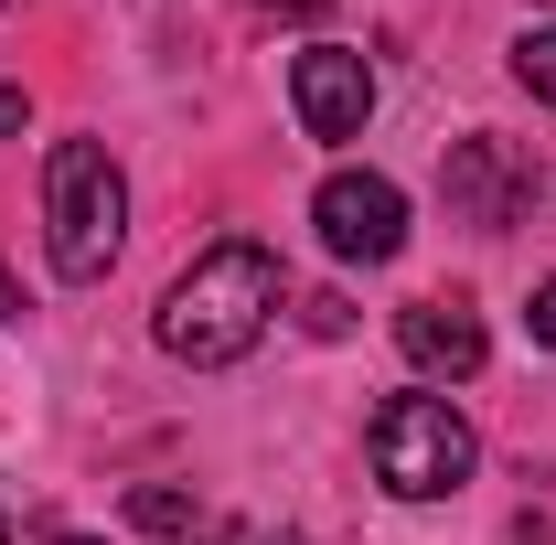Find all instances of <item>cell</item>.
I'll return each mask as SVG.
<instances>
[{"label": "cell", "instance_id": "cell-1", "mask_svg": "<svg viewBox=\"0 0 556 545\" xmlns=\"http://www.w3.org/2000/svg\"><path fill=\"white\" fill-rule=\"evenodd\" d=\"M278 310V257L257 236H225L204 246L193 268L161 289V353H182V364H236V353H257Z\"/></svg>", "mask_w": 556, "mask_h": 545}, {"label": "cell", "instance_id": "cell-2", "mask_svg": "<svg viewBox=\"0 0 556 545\" xmlns=\"http://www.w3.org/2000/svg\"><path fill=\"white\" fill-rule=\"evenodd\" d=\"M43 236H54V278L97 289L129 246V182L108 161V139H54L43 161Z\"/></svg>", "mask_w": 556, "mask_h": 545}, {"label": "cell", "instance_id": "cell-3", "mask_svg": "<svg viewBox=\"0 0 556 545\" xmlns=\"http://www.w3.org/2000/svg\"><path fill=\"white\" fill-rule=\"evenodd\" d=\"M364 449H375V481L396 492V503H439V492H460L471 481V417L450 407V396H386L375 428H364Z\"/></svg>", "mask_w": 556, "mask_h": 545}, {"label": "cell", "instance_id": "cell-4", "mask_svg": "<svg viewBox=\"0 0 556 545\" xmlns=\"http://www.w3.org/2000/svg\"><path fill=\"white\" fill-rule=\"evenodd\" d=\"M311 225H321V246H332L343 268H386V257L407 246V193H396L386 172H332V182L311 193Z\"/></svg>", "mask_w": 556, "mask_h": 545}, {"label": "cell", "instance_id": "cell-5", "mask_svg": "<svg viewBox=\"0 0 556 545\" xmlns=\"http://www.w3.org/2000/svg\"><path fill=\"white\" fill-rule=\"evenodd\" d=\"M439 193H450V214H460V225L503 236L514 214L535 204V172H525L503 139H450V172H439Z\"/></svg>", "mask_w": 556, "mask_h": 545}, {"label": "cell", "instance_id": "cell-6", "mask_svg": "<svg viewBox=\"0 0 556 545\" xmlns=\"http://www.w3.org/2000/svg\"><path fill=\"white\" fill-rule=\"evenodd\" d=\"M289 97H300V129L311 139H364V118H375V65L343 54V43H311L289 65Z\"/></svg>", "mask_w": 556, "mask_h": 545}, {"label": "cell", "instance_id": "cell-7", "mask_svg": "<svg viewBox=\"0 0 556 545\" xmlns=\"http://www.w3.org/2000/svg\"><path fill=\"white\" fill-rule=\"evenodd\" d=\"M396 342H407L417 375H450V385H460V375H482V353H492L471 300H407V310H396Z\"/></svg>", "mask_w": 556, "mask_h": 545}, {"label": "cell", "instance_id": "cell-8", "mask_svg": "<svg viewBox=\"0 0 556 545\" xmlns=\"http://www.w3.org/2000/svg\"><path fill=\"white\" fill-rule=\"evenodd\" d=\"M129 524H139V535H193V492L150 481V492H129Z\"/></svg>", "mask_w": 556, "mask_h": 545}, {"label": "cell", "instance_id": "cell-9", "mask_svg": "<svg viewBox=\"0 0 556 545\" xmlns=\"http://www.w3.org/2000/svg\"><path fill=\"white\" fill-rule=\"evenodd\" d=\"M514 75H525V86H535V97L556 107V22H546V33H525V43H514Z\"/></svg>", "mask_w": 556, "mask_h": 545}, {"label": "cell", "instance_id": "cell-10", "mask_svg": "<svg viewBox=\"0 0 556 545\" xmlns=\"http://www.w3.org/2000/svg\"><path fill=\"white\" fill-rule=\"evenodd\" d=\"M300 321H311V332H321V342H332V332H353V310H343V300H332V289H321V300H300Z\"/></svg>", "mask_w": 556, "mask_h": 545}, {"label": "cell", "instance_id": "cell-11", "mask_svg": "<svg viewBox=\"0 0 556 545\" xmlns=\"http://www.w3.org/2000/svg\"><path fill=\"white\" fill-rule=\"evenodd\" d=\"M214 545H300V535H289V524H225Z\"/></svg>", "mask_w": 556, "mask_h": 545}, {"label": "cell", "instance_id": "cell-12", "mask_svg": "<svg viewBox=\"0 0 556 545\" xmlns=\"http://www.w3.org/2000/svg\"><path fill=\"white\" fill-rule=\"evenodd\" d=\"M525 321H535V342H556V278L535 289V310H525Z\"/></svg>", "mask_w": 556, "mask_h": 545}, {"label": "cell", "instance_id": "cell-13", "mask_svg": "<svg viewBox=\"0 0 556 545\" xmlns=\"http://www.w3.org/2000/svg\"><path fill=\"white\" fill-rule=\"evenodd\" d=\"M22 129V86H0V139Z\"/></svg>", "mask_w": 556, "mask_h": 545}, {"label": "cell", "instance_id": "cell-14", "mask_svg": "<svg viewBox=\"0 0 556 545\" xmlns=\"http://www.w3.org/2000/svg\"><path fill=\"white\" fill-rule=\"evenodd\" d=\"M11 310H22V289H11V268H0V321H11Z\"/></svg>", "mask_w": 556, "mask_h": 545}, {"label": "cell", "instance_id": "cell-15", "mask_svg": "<svg viewBox=\"0 0 556 545\" xmlns=\"http://www.w3.org/2000/svg\"><path fill=\"white\" fill-rule=\"evenodd\" d=\"M54 545H97V535H54Z\"/></svg>", "mask_w": 556, "mask_h": 545}, {"label": "cell", "instance_id": "cell-16", "mask_svg": "<svg viewBox=\"0 0 556 545\" xmlns=\"http://www.w3.org/2000/svg\"><path fill=\"white\" fill-rule=\"evenodd\" d=\"M278 11H311V0H278Z\"/></svg>", "mask_w": 556, "mask_h": 545}, {"label": "cell", "instance_id": "cell-17", "mask_svg": "<svg viewBox=\"0 0 556 545\" xmlns=\"http://www.w3.org/2000/svg\"><path fill=\"white\" fill-rule=\"evenodd\" d=\"M0 545H11V514H0Z\"/></svg>", "mask_w": 556, "mask_h": 545}, {"label": "cell", "instance_id": "cell-18", "mask_svg": "<svg viewBox=\"0 0 556 545\" xmlns=\"http://www.w3.org/2000/svg\"><path fill=\"white\" fill-rule=\"evenodd\" d=\"M0 11H11V0H0Z\"/></svg>", "mask_w": 556, "mask_h": 545}]
</instances>
